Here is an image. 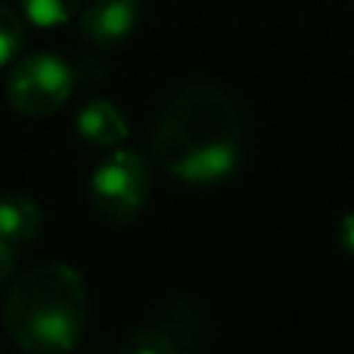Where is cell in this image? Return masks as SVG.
Masks as SVG:
<instances>
[{
  "instance_id": "8",
  "label": "cell",
  "mask_w": 354,
  "mask_h": 354,
  "mask_svg": "<svg viewBox=\"0 0 354 354\" xmlns=\"http://www.w3.org/2000/svg\"><path fill=\"white\" fill-rule=\"evenodd\" d=\"M41 224H44L41 205L31 196H22V193L0 196V236L6 243L22 249V245H28L41 233Z\"/></svg>"
},
{
  "instance_id": "6",
  "label": "cell",
  "mask_w": 354,
  "mask_h": 354,
  "mask_svg": "<svg viewBox=\"0 0 354 354\" xmlns=\"http://www.w3.org/2000/svg\"><path fill=\"white\" fill-rule=\"evenodd\" d=\"M140 22V0H91L81 10V35L93 47H112L124 41Z\"/></svg>"
},
{
  "instance_id": "2",
  "label": "cell",
  "mask_w": 354,
  "mask_h": 354,
  "mask_svg": "<svg viewBox=\"0 0 354 354\" xmlns=\"http://www.w3.org/2000/svg\"><path fill=\"white\" fill-rule=\"evenodd\" d=\"M91 314L84 277L59 261L31 268L10 286L3 326L22 351H68L81 339Z\"/></svg>"
},
{
  "instance_id": "11",
  "label": "cell",
  "mask_w": 354,
  "mask_h": 354,
  "mask_svg": "<svg viewBox=\"0 0 354 354\" xmlns=\"http://www.w3.org/2000/svg\"><path fill=\"white\" fill-rule=\"evenodd\" d=\"M16 245L12 243H6L3 236H0V283L10 277V270H12V264H16Z\"/></svg>"
},
{
  "instance_id": "5",
  "label": "cell",
  "mask_w": 354,
  "mask_h": 354,
  "mask_svg": "<svg viewBox=\"0 0 354 354\" xmlns=\"http://www.w3.org/2000/svg\"><path fill=\"white\" fill-rule=\"evenodd\" d=\"M202 345V317L189 301H171L153 324L140 326L131 339L122 342V351L137 354H174L193 351Z\"/></svg>"
},
{
  "instance_id": "7",
  "label": "cell",
  "mask_w": 354,
  "mask_h": 354,
  "mask_svg": "<svg viewBox=\"0 0 354 354\" xmlns=\"http://www.w3.org/2000/svg\"><path fill=\"white\" fill-rule=\"evenodd\" d=\"M75 128H78V134L84 137L87 143L112 149V147L128 140L131 124L115 103H109V100H93V103H87L84 109L78 112Z\"/></svg>"
},
{
  "instance_id": "1",
  "label": "cell",
  "mask_w": 354,
  "mask_h": 354,
  "mask_svg": "<svg viewBox=\"0 0 354 354\" xmlns=\"http://www.w3.org/2000/svg\"><path fill=\"white\" fill-rule=\"evenodd\" d=\"M243 122L221 87L187 84L162 109L153 134V156L183 183H218L239 165Z\"/></svg>"
},
{
  "instance_id": "3",
  "label": "cell",
  "mask_w": 354,
  "mask_h": 354,
  "mask_svg": "<svg viewBox=\"0 0 354 354\" xmlns=\"http://www.w3.org/2000/svg\"><path fill=\"white\" fill-rule=\"evenodd\" d=\"M149 199V168L134 149L109 153L91 177V205L112 224L137 218Z\"/></svg>"
},
{
  "instance_id": "12",
  "label": "cell",
  "mask_w": 354,
  "mask_h": 354,
  "mask_svg": "<svg viewBox=\"0 0 354 354\" xmlns=\"http://www.w3.org/2000/svg\"><path fill=\"white\" fill-rule=\"evenodd\" d=\"M339 243H342V249L354 255V212H348L342 218V224H339Z\"/></svg>"
},
{
  "instance_id": "4",
  "label": "cell",
  "mask_w": 354,
  "mask_h": 354,
  "mask_svg": "<svg viewBox=\"0 0 354 354\" xmlns=\"http://www.w3.org/2000/svg\"><path fill=\"white\" fill-rule=\"evenodd\" d=\"M72 97V68L56 53H28L10 68L6 100L19 115L47 118Z\"/></svg>"
},
{
  "instance_id": "9",
  "label": "cell",
  "mask_w": 354,
  "mask_h": 354,
  "mask_svg": "<svg viewBox=\"0 0 354 354\" xmlns=\"http://www.w3.org/2000/svg\"><path fill=\"white\" fill-rule=\"evenodd\" d=\"M22 16L37 28H56L66 25L68 19L78 12L81 0H19Z\"/></svg>"
},
{
  "instance_id": "10",
  "label": "cell",
  "mask_w": 354,
  "mask_h": 354,
  "mask_svg": "<svg viewBox=\"0 0 354 354\" xmlns=\"http://www.w3.org/2000/svg\"><path fill=\"white\" fill-rule=\"evenodd\" d=\"M25 44V22L19 12L0 3V68L10 66Z\"/></svg>"
}]
</instances>
